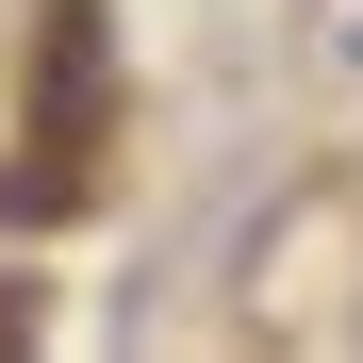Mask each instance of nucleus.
Instances as JSON below:
<instances>
[{
	"mask_svg": "<svg viewBox=\"0 0 363 363\" xmlns=\"http://www.w3.org/2000/svg\"><path fill=\"white\" fill-rule=\"evenodd\" d=\"M83 149H99V0H50V50H33V165L0 182V215L50 231L83 199Z\"/></svg>",
	"mask_w": 363,
	"mask_h": 363,
	"instance_id": "f257e3e1",
	"label": "nucleus"
}]
</instances>
